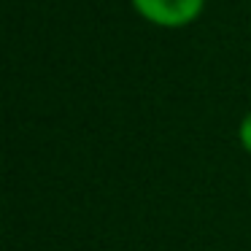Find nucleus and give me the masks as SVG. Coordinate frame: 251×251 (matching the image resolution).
Segmentation results:
<instances>
[{
    "label": "nucleus",
    "instance_id": "nucleus-1",
    "mask_svg": "<svg viewBox=\"0 0 251 251\" xmlns=\"http://www.w3.org/2000/svg\"><path fill=\"white\" fill-rule=\"evenodd\" d=\"M143 17L159 25H184L197 17L202 0H132Z\"/></svg>",
    "mask_w": 251,
    "mask_h": 251
},
{
    "label": "nucleus",
    "instance_id": "nucleus-2",
    "mask_svg": "<svg viewBox=\"0 0 251 251\" xmlns=\"http://www.w3.org/2000/svg\"><path fill=\"white\" fill-rule=\"evenodd\" d=\"M240 143H243V149L251 154V114L240 122Z\"/></svg>",
    "mask_w": 251,
    "mask_h": 251
}]
</instances>
